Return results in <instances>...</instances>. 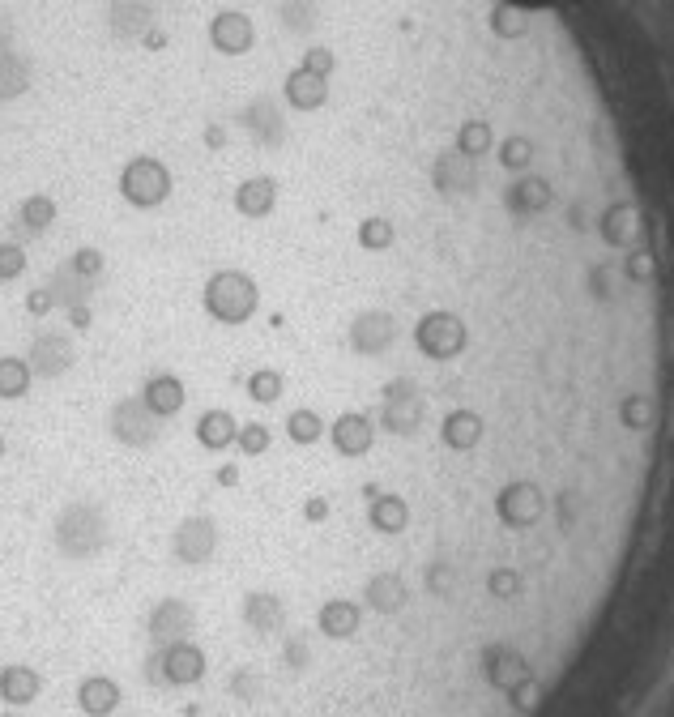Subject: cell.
I'll list each match as a JSON object with an SVG mask.
<instances>
[{"label": "cell", "mask_w": 674, "mask_h": 717, "mask_svg": "<svg viewBox=\"0 0 674 717\" xmlns=\"http://www.w3.org/2000/svg\"><path fill=\"white\" fill-rule=\"evenodd\" d=\"M141 402L150 406L154 419H171V414L184 406V389H180V380L163 376V380H154V385L146 389V397H141Z\"/></svg>", "instance_id": "277c9868"}, {"label": "cell", "mask_w": 674, "mask_h": 717, "mask_svg": "<svg viewBox=\"0 0 674 717\" xmlns=\"http://www.w3.org/2000/svg\"><path fill=\"white\" fill-rule=\"evenodd\" d=\"M248 393L256 397V402H278V393H282V376L278 372H269V368H261V372H252V380H248Z\"/></svg>", "instance_id": "8992f818"}, {"label": "cell", "mask_w": 674, "mask_h": 717, "mask_svg": "<svg viewBox=\"0 0 674 717\" xmlns=\"http://www.w3.org/2000/svg\"><path fill=\"white\" fill-rule=\"evenodd\" d=\"M205 308H210L222 325H244L256 312V286L248 274L239 269H218L210 278V291H205Z\"/></svg>", "instance_id": "6da1fadb"}, {"label": "cell", "mask_w": 674, "mask_h": 717, "mask_svg": "<svg viewBox=\"0 0 674 717\" xmlns=\"http://www.w3.org/2000/svg\"><path fill=\"white\" fill-rule=\"evenodd\" d=\"M269 444H274V432H269L265 423H248V427H239V449H244V457H248V461L265 457V453H269Z\"/></svg>", "instance_id": "5b68a950"}, {"label": "cell", "mask_w": 674, "mask_h": 717, "mask_svg": "<svg viewBox=\"0 0 674 717\" xmlns=\"http://www.w3.org/2000/svg\"><path fill=\"white\" fill-rule=\"evenodd\" d=\"M325 419L312 410V406H299V410H291L286 414V440L291 444H299V449H312V444H320L325 440Z\"/></svg>", "instance_id": "3957f363"}, {"label": "cell", "mask_w": 674, "mask_h": 717, "mask_svg": "<svg viewBox=\"0 0 674 717\" xmlns=\"http://www.w3.org/2000/svg\"><path fill=\"white\" fill-rule=\"evenodd\" d=\"M26 389L22 363H0V397H18Z\"/></svg>", "instance_id": "52a82bcc"}, {"label": "cell", "mask_w": 674, "mask_h": 717, "mask_svg": "<svg viewBox=\"0 0 674 717\" xmlns=\"http://www.w3.org/2000/svg\"><path fill=\"white\" fill-rule=\"evenodd\" d=\"M197 440L205 444L210 453H227L231 444H239V427L227 410H210L205 419L197 423Z\"/></svg>", "instance_id": "7a4b0ae2"}]
</instances>
